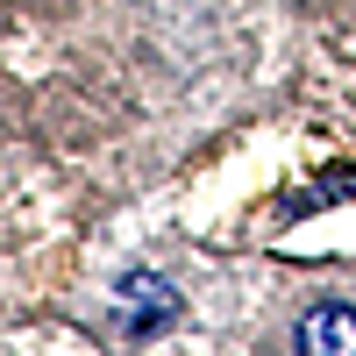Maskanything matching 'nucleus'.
<instances>
[{"instance_id":"f257e3e1","label":"nucleus","mask_w":356,"mask_h":356,"mask_svg":"<svg viewBox=\"0 0 356 356\" xmlns=\"http://www.w3.org/2000/svg\"><path fill=\"white\" fill-rule=\"evenodd\" d=\"M171 314H178V300H171L164 278H150V271L122 278V328H164Z\"/></svg>"},{"instance_id":"f03ea898","label":"nucleus","mask_w":356,"mask_h":356,"mask_svg":"<svg viewBox=\"0 0 356 356\" xmlns=\"http://www.w3.org/2000/svg\"><path fill=\"white\" fill-rule=\"evenodd\" d=\"M292 342L314 349V356H356V314L349 307H321V314H307L292 328Z\"/></svg>"}]
</instances>
